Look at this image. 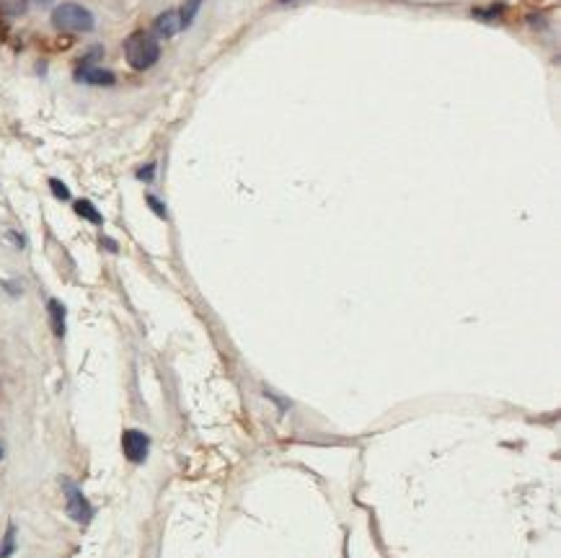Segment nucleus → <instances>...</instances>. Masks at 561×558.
<instances>
[{
	"label": "nucleus",
	"mask_w": 561,
	"mask_h": 558,
	"mask_svg": "<svg viewBox=\"0 0 561 558\" xmlns=\"http://www.w3.org/2000/svg\"><path fill=\"white\" fill-rule=\"evenodd\" d=\"M124 57H127L129 67L135 70H148L158 63L160 57V44L150 32H135L129 34L124 41Z\"/></svg>",
	"instance_id": "nucleus-1"
},
{
	"label": "nucleus",
	"mask_w": 561,
	"mask_h": 558,
	"mask_svg": "<svg viewBox=\"0 0 561 558\" xmlns=\"http://www.w3.org/2000/svg\"><path fill=\"white\" fill-rule=\"evenodd\" d=\"M52 26L57 32L65 34H86L94 32L96 26V18L89 8H83L80 3H63L52 11Z\"/></svg>",
	"instance_id": "nucleus-2"
},
{
	"label": "nucleus",
	"mask_w": 561,
	"mask_h": 558,
	"mask_svg": "<svg viewBox=\"0 0 561 558\" xmlns=\"http://www.w3.org/2000/svg\"><path fill=\"white\" fill-rule=\"evenodd\" d=\"M63 491H65V512H67V517L75 519L78 525H89L91 517H94V507L83 496V491L67 479H63Z\"/></svg>",
	"instance_id": "nucleus-3"
},
{
	"label": "nucleus",
	"mask_w": 561,
	"mask_h": 558,
	"mask_svg": "<svg viewBox=\"0 0 561 558\" xmlns=\"http://www.w3.org/2000/svg\"><path fill=\"white\" fill-rule=\"evenodd\" d=\"M122 450L129 462H145L150 453V437L140 429H124L122 432Z\"/></svg>",
	"instance_id": "nucleus-4"
},
{
	"label": "nucleus",
	"mask_w": 561,
	"mask_h": 558,
	"mask_svg": "<svg viewBox=\"0 0 561 558\" xmlns=\"http://www.w3.org/2000/svg\"><path fill=\"white\" fill-rule=\"evenodd\" d=\"M75 80L78 83H89V86H114V72L101 70V67H94V65H80L75 70Z\"/></svg>",
	"instance_id": "nucleus-5"
},
{
	"label": "nucleus",
	"mask_w": 561,
	"mask_h": 558,
	"mask_svg": "<svg viewBox=\"0 0 561 558\" xmlns=\"http://www.w3.org/2000/svg\"><path fill=\"white\" fill-rule=\"evenodd\" d=\"M184 29L181 26V16H179V11H166V13H160L158 18H155V24H153V32H155V37H174V34H179Z\"/></svg>",
	"instance_id": "nucleus-6"
},
{
	"label": "nucleus",
	"mask_w": 561,
	"mask_h": 558,
	"mask_svg": "<svg viewBox=\"0 0 561 558\" xmlns=\"http://www.w3.org/2000/svg\"><path fill=\"white\" fill-rule=\"evenodd\" d=\"M47 311H49V326H52L55 336H65V305L60 300H49Z\"/></svg>",
	"instance_id": "nucleus-7"
},
{
	"label": "nucleus",
	"mask_w": 561,
	"mask_h": 558,
	"mask_svg": "<svg viewBox=\"0 0 561 558\" xmlns=\"http://www.w3.org/2000/svg\"><path fill=\"white\" fill-rule=\"evenodd\" d=\"M75 212H78L80 217H86L89 223H94V225H101L104 223V217H101V212H98L96 207H94V202H89V200H78L75 205Z\"/></svg>",
	"instance_id": "nucleus-8"
},
{
	"label": "nucleus",
	"mask_w": 561,
	"mask_h": 558,
	"mask_svg": "<svg viewBox=\"0 0 561 558\" xmlns=\"http://www.w3.org/2000/svg\"><path fill=\"white\" fill-rule=\"evenodd\" d=\"M18 550V540H16V525L11 522L3 540H0V558H11Z\"/></svg>",
	"instance_id": "nucleus-9"
},
{
	"label": "nucleus",
	"mask_w": 561,
	"mask_h": 558,
	"mask_svg": "<svg viewBox=\"0 0 561 558\" xmlns=\"http://www.w3.org/2000/svg\"><path fill=\"white\" fill-rule=\"evenodd\" d=\"M26 13V0H0V16L18 18Z\"/></svg>",
	"instance_id": "nucleus-10"
},
{
	"label": "nucleus",
	"mask_w": 561,
	"mask_h": 558,
	"mask_svg": "<svg viewBox=\"0 0 561 558\" xmlns=\"http://www.w3.org/2000/svg\"><path fill=\"white\" fill-rule=\"evenodd\" d=\"M200 8H202V0H186L184 6L179 8V16H181V26H184V29L194 24V18H197Z\"/></svg>",
	"instance_id": "nucleus-11"
},
{
	"label": "nucleus",
	"mask_w": 561,
	"mask_h": 558,
	"mask_svg": "<svg viewBox=\"0 0 561 558\" xmlns=\"http://www.w3.org/2000/svg\"><path fill=\"white\" fill-rule=\"evenodd\" d=\"M49 189H52V194H55L57 200H63V202L70 200V189H67L60 179H49Z\"/></svg>",
	"instance_id": "nucleus-12"
},
{
	"label": "nucleus",
	"mask_w": 561,
	"mask_h": 558,
	"mask_svg": "<svg viewBox=\"0 0 561 558\" xmlns=\"http://www.w3.org/2000/svg\"><path fill=\"white\" fill-rule=\"evenodd\" d=\"M153 176H155V166H153V163H148V166H143L137 171V179H140V181H153Z\"/></svg>",
	"instance_id": "nucleus-13"
},
{
	"label": "nucleus",
	"mask_w": 561,
	"mask_h": 558,
	"mask_svg": "<svg viewBox=\"0 0 561 558\" xmlns=\"http://www.w3.org/2000/svg\"><path fill=\"white\" fill-rule=\"evenodd\" d=\"M145 202L150 205V209H153V212H155V215H158V217H166V207H163V205H160V202L155 200L153 194H150V197H148V200H145Z\"/></svg>",
	"instance_id": "nucleus-14"
},
{
	"label": "nucleus",
	"mask_w": 561,
	"mask_h": 558,
	"mask_svg": "<svg viewBox=\"0 0 561 558\" xmlns=\"http://www.w3.org/2000/svg\"><path fill=\"white\" fill-rule=\"evenodd\" d=\"M101 243H106V248H109V251H117V243H114V240H109V238H101Z\"/></svg>",
	"instance_id": "nucleus-15"
},
{
	"label": "nucleus",
	"mask_w": 561,
	"mask_h": 558,
	"mask_svg": "<svg viewBox=\"0 0 561 558\" xmlns=\"http://www.w3.org/2000/svg\"><path fill=\"white\" fill-rule=\"evenodd\" d=\"M37 3H39V6H47V3H52V0H37Z\"/></svg>",
	"instance_id": "nucleus-16"
},
{
	"label": "nucleus",
	"mask_w": 561,
	"mask_h": 558,
	"mask_svg": "<svg viewBox=\"0 0 561 558\" xmlns=\"http://www.w3.org/2000/svg\"><path fill=\"white\" fill-rule=\"evenodd\" d=\"M0 458H3V447H0Z\"/></svg>",
	"instance_id": "nucleus-17"
},
{
	"label": "nucleus",
	"mask_w": 561,
	"mask_h": 558,
	"mask_svg": "<svg viewBox=\"0 0 561 558\" xmlns=\"http://www.w3.org/2000/svg\"><path fill=\"white\" fill-rule=\"evenodd\" d=\"M282 3H288V0H282Z\"/></svg>",
	"instance_id": "nucleus-18"
}]
</instances>
